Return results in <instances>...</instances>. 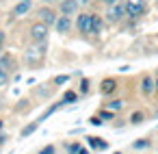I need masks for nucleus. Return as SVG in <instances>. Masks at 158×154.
<instances>
[{"label": "nucleus", "mask_w": 158, "mask_h": 154, "mask_svg": "<svg viewBox=\"0 0 158 154\" xmlns=\"http://www.w3.org/2000/svg\"><path fill=\"white\" fill-rule=\"evenodd\" d=\"M117 91H119V78H115V76H106V78L100 80V96H102L104 100L115 98Z\"/></svg>", "instance_id": "f257e3e1"}, {"label": "nucleus", "mask_w": 158, "mask_h": 154, "mask_svg": "<svg viewBox=\"0 0 158 154\" xmlns=\"http://www.w3.org/2000/svg\"><path fill=\"white\" fill-rule=\"evenodd\" d=\"M48 33H50V28L44 22H39V20L35 24H31V28H28V35H31L33 44H46L48 41Z\"/></svg>", "instance_id": "f03ea898"}, {"label": "nucleus", "mask_w": 158, "mask_h": 154, "mask_svg": "<svg viewBox=\"0 0 158 154\" xmlns=\"http://www.w3.org/2000/svg\"><path fill=\"white\" fill-rule=\"evenodd\" d=\"M123 11H126V18H141L145 13V0H126L123 2Z\"/></svg>", "instance_id": "7ed1b4c3"}, {"label": "nucleus", "mask_w": 158, "mask_h": 154, "mask_svg": "<svg viewBox=\"0 0 158 154\" xmlns=\"http://www.w3.org/2000/svg\"><path fill=\"white\" fill-rule=\"evenodd\" d=\"M139 93L143 98H152L154 96V74L145 72L139 76Z\"/></svg>", "instance_id": "20e7f679"}, {"label": "nucleus", "mask_w": 158, "mask_h": 154, "mask_svg": "<svg viewBox=\"0 0 158 154\" xmlns=\"http://www.w3.org/2000/svg\"><path fill=\"white\" fill-rule=\"evenodd\" d=\"M37 18H39V22H44V24L50 28V26H54V22H56L59 13H56L50 5H44V7H39V9H37Z\"/></svg>", "instance_id": "39448f33"}, {"label": "nucleus", "mask_w": 158, "mask_h": 154, "mask_svg": "<svg viewBox=\"0 0 158 154\" xmlns=\"http://www.w3.org/2000/svg\"><path fill=\"white\" fill-rule=\"evenodd\" d=\"M108 11H106V22L108 24H117V22H121L123 18H126V11H123V2H117V5H113V7H106Z\"/></svg>", "instance_id": "423d86ee"}, {"label": "nucleus", "mask_w": 158, "mask_h": 154, "mask_svg": "<svg viewBox=\"0 0 158 154\" xmlns=\"http://www.w3.org/2000/svg\"><path fill=\"white\" fill-rule=\"evenodd\" d=\"M59 11H61V15H67V18L78 15L80 13V2H78V0H61V2H59Z\"/></svg>", "instance_id": "0eeeda50"}, {"label": "nucleus", "mask_w": 158, "mask_h": 154, "mask_svg": "<svg viewBox=\"0 0 158 154\" xmlns=\"http://www.w3.org/2000/svg\"><path fill=\"white\" fill-rule=\"evenodd\" d=\"M85 145H87L91 152H104V150H108V141H104V139L98 137V135H87Z\"/></svg>", "instance_id": "6e6552de"}, {"label": "nucleus", "mask_w": 158, "mask_h": 154, "mask_svg": "<svg viewBox=\"0 0 158 154\" xmlns=\"http://www.w3.org/2000/svg\"><path fill=\"white\" fill-rule=\"evenodd\" d=\"M76 28H78V33L89 35V28H91V13L80 11V13L76 15Z\"/></svg>", "instance_id": "1a4fd4ad"}, {"label": "nucleus", "mask_w": 158, "mask_h": 154, "mask_svg": "<svg viewBox=\"0 0 158 154\" xmlns=\"http://www.w3.org/2000/svg\"><path fill=\"white\" fill-rule=\"evenodd\" d=\"M69 31H72V18H67V15H59L56 22H54V33H59V35H67Z\"/></svg>", "instance_id": "9d476101"}, {"label": "nucleus", "mask_w": 158, "mask_h": 154, "mask_svg": "<svg viewBox=\"0 0 158 154\" xmlns=\"http://www.w3.org/2000/svg\"><path fill=\"white\" fill-rule=\"evenodd\" d=\"M39 126H41L39 119H31L28 124H24V126L20 128V139H28V137H33V135L39 130Z\"/></svg>", "instance_id": "9b49d317"}, {"label": "nucleus", "mask_w": 158, "mask_h": 154, "mask_svg": "<svg viewBox=\"0 0 158 154\" xmlns=\"http://www.w3.org/2000/svg\"><path fill=\"white\" fill-rule=\"evenodd\" d=\"M0 67L7 70L9 74H13V72L18 70V61H15V57L9 54V52H2V57H0Z\"/></svg>", "instance_id": "f8f14e48"}, {"label": "nucleus", "mask_w": 158, "mask_h": 154, "mask_svg": "<svg viewBox=\"0 0 158 154\" xmlns=\"http://www.w3.org/2000/svg\"><path fill=\"white\" fill-rule=\"evenodd\" d=\"M130 148H132L134 152H145V150L154 148V139H152V137H141V139H134V141L130 143Z\"/></svg>", "instance_id": "ddd939ff"}, {"label": "nucleus", "mask_w": 158, "mask_h": 154, "mask_svg": "<svg viewBox=\"0 0 158 154\" xmlns=\"http://www.w3.org/2000/svg\"><path fill=\"white\" fill-rule=\"evenodd\" d=\"M104 109H108V111H113L117 115L119 111L126 109V100L123 98H108V100H104Z\"/></svg>", "instance_id": "4468645a"}, {"label": "nucleus", "mask_w": 158, "mask_h": 154, "mask_svg": "<svg viewBox=\"0 0 158 154\" xmlns=\"http://www.w3.org/2000/svg\"><path fill=\"white\" fill-rule=\"evenodd\" d=\"M104 31V18L100 13H91V28H89V35H100Z\"/></svg>", "instance_id": "2eb2a0df"}, {"label": "nucleus", "mask_w": 158, "mask_h": 154, "mask_svg": "<svg viewBox=\"0 0 158 154\" xmlns=\"http://www.w3.org/2000/svg\"><path fill=\"white\" fill-rule=\"evenodd\" d=\"M61 102H63L65 106H69V104H76V102H80V96H78V91H76L74 87H69V89H65V91H63V96H61Z\"/></svg>", "instance_id": "dca6fc26"}, {"label": "nucleus", "mask_w": 158, "mask_h": 154, "mask_svg": "<svg viewBox=\"0 0 158 154\" xmlns=\"http://www.w3.org/2000/svg\"><path fill=\"white\" fill-rule=\"evenodd\" d=\"M128 119H130V124H132V126H141V124H145L147 113H145V111H132Z\"/></svg>", "instance_id": "f3484780"}, {"label": "nucleus", "mask_w": 158, "mask_h": 154, "mask_svg": "<svg viewBox=\"0 0 158 154\" xmlns=\"http://www.w3.org/2000/svg\"><path fill=\"white\" fill-rule=\"evenodd\" d=\"M76 91H78V96H80V98L89 96V91H91V78H80V83H78Z\"/></svg>", "instance_id": "a211bd4d"}, {"label": "nucleus", "mask_w": 158, "mask_h": 154, "mask_svg": "<svg viewBox=\"0 0 158 154\" xmlns=\"http://www.w3.org/2000/svg\"><path fill=\"white\" fill-rule=\"evenodd\" d=\"M31 11V2H18L15 7H13V15L15 18H22V15H26Z\"/></svg>", "instance_id": "6ab92c4d"}, {"label": "nucleus", "mask_w": 158, "mask_h": 154, "mask_svg": "<svg viewBox=\"0 0 158 154\" xmlns=\"http://www.w3.org/2000/svg\"><path fill=\"white\" fill-rule=\"evenodd\" d=\"M82 145H85V143H80V141H67V143H63V148H65L67 154H78Z\"/></svg>", "instance_id": "aec40b11"}, {"label": "nucleus", "mask_w": 158, "mask_h": 154, "mask_svg": "<svg viewBox=\"0 0 158 154\" xmlns=\"http://www.w3.org/2000/svg\"><path fill=\"white\" fill-rule=\"evenodd\" d=\"M95 115H98V117H100L104 124H106V122H110V119H115V113H113V111H108V109H104V106H102V109H100Z\"/></svg>", "instance_id": "412c9836"}, {"label": "nucleus", "mask_w": 158, "mask_h": 154, "mask_svg": "<svg viewBox=\"0 0 158 154\" xmlns=\"http://www.w3.org/2000/svg\"><path fill=\"white\" fill-rule=\"evenodd\" d=\"M37 154H59V145H54V143H46L44 148L37 150Z\"/></svg>", "instance_id": "4be33fe9"}, {"label": "nucleus", "mask_w": 158, "mask_h": 154, "mask_svg": "<svg viewBox=\"0 0 158 154\" xmlns=\"http://www.w3.org/2000/svg\"><path fill=\"white\" fill-rule=\"evenodd\" d=\"M69 80H72L69 74H59V76L52 78V85H54V87H61V85H65V83H69Z\"/></svg>", "instance_id": "5701e85b"}, {"label": "nucleus", "mask_w": 158, "mask_h": 154, "mask_svg": "<svg viewBox=\"0 0 158 154\" xmlns=\"http://www.w3.org/2000/svg\"><path fill=\"white\" fill-rule=\"evenodd\" d=\"M9 83H11V74H9L7 70H2V67H0V89H5Z\"/></svg>", "instance_id": "b1692460"}, {"label": "nucleus", "mask_w": 158, "mask_h": 154, "mask_svg": "<svg viewBox=\"0 0 158 154\" xmlns=\"http://www.w3.org/2000/svg\"><path fill=\"white\" fill-rule=\"evenodd\" d=\"M5 46H7V33H5L2 28H0V52L5 50Z\"/></svg>", "instance_id": "393cba45"}, {"label": "nucleus", "mask_w": 158, "mask_h": 154, "mask_svg": "<svg viewBox=\"0 0 158 154\" xmlns=\"http://www.w3.org/2000/svg\"><path fill=\"white\" fill-rule=\"evenodd\" d=\"M89 124H93V126H104V122H102L98 115H91V117H89Z\"/></svg>", "instance_id": "a878e982"}, {"label": "nucleus", "mask_w": 158, "mask_h": 154, "mask_svg": "<svg viewBox=\"0 0 158 154\" xmlns=\"http://www.w3.org/2000/svg\"><path fill=\"white\" fill-rule=\"evenodd\" d=\"M7 143H9V135L2 130V132H0V148H5Z\"/></svg>", "instance_id": "bb28decb"}, {"label": "nucleus", "mask_w": 158, "mask_h": 154, "mask_svg": "<svg viewBox=\"0 0 158 154\" xmlns=\"http://www.w3.org/2000/svg\"><path fill=\"white\" fill-rule=\"evenodd\" d=\"M100 2H102L104 7H113V5H117V2H121V0H100Z\"/></svg>", "instance_id": "cd10ccee"}, {"label": "nucleus", "mask_w": 158, "mask_h": 154, "mask_svg": "<svg viewBox=\"0 0 158 154\" xmlns=\"http://www.w3.org/2000/svg\"><path fill=\"white\" fill-rule=\"evenodd\" d=\"M78 154H93V152H91V150H89V148H87V145H82V148H80V152H78Z\"/></svg>", "instance_id": "c85d7f7f"}, {"label": "nucleus", "mask_w": 158, "mask_h": 154, "mask_svg": "<svg viewBox=\"0 0 158 154\" xmlns=\"http://www.w3.org/2000/svg\"><path fill=\"white\" fill-rule=\"evenodd\" d=\"M154 96H158V78L154 76Z\"/></svg>", "instance_id": "c756f323"}, {"label": "nucleus", "mask_w": 158, "mask_h": 154, "mask_svg": "<svg viewBox=\"0 0 158 154\" xmlns=\"http://www.w3.org/2000/svg\"><path fill=\"white\" fill-rule=\"evenodd\" d=\"M5 126H7V119H5V117H0V132L5 130Z\"/></svg>", "instance_id": "7c9ffc66"}, {"label": "nucleus", "mask_w": 158, "mask_h": 154, "mask_svg": "<svg viewBox=\"0 0 158 154\" xmlns=\"http://www.w3.org/2000/svg\"><path fill=\"white\" fill-rule=\"evenodd\" d=\"M46 5H54V2H61V0H44Z\"/></svg>", "instance_id": "2f4dec72"}, {"label": "nucleus", "mask_w": 158, "mask_h": 154, "mask_svg": "<svg viewBox=\"0 0 158 154\" xmlns=\"http://www.w3.org/2000/svg\"><path fill=\"white\" fill-rule=\"evenodd\" d=\"M78 2H80V7H82V5H89L91 0H78Z\"/></svg>", "instance_id": "473e14b6"}, {"label": "nucleus", "mask_w": 158, "mask_h": 154, "mask_svg": "<svg viewBox=\"0 0 158 154\" xmlns=\"http://www.w3.org/2000/svg\"><path fill=\"white\" fill-rule=\"evenodd\" d=\"M2 106H5V102H2V100H0V111H2Z\"/></svg>", "instance_id": "72a5a7b5"}, {"label": "nucleus", "mask_w": 158, "mask_h": 154, "mask_svg": "<svg viewBox=\"0 0 158 154\" xmlns=\"http://www.w3.org/2000/svg\"><path fill=\"white\" fill-rule=\"evenodd\" d=\"M154 76H156V78H158V70H156V72H154Z\"/></svg>", "instance_id": "f704fd0d"}, {"label": "nucleus", "mask_w": 158, "mask_h": 154, "mask_svg": "<svg viewBox=\"0 0 158 154\" xmlns=\"http://www.w3.org/2000/svg\"><path fill=\"white\" fill-rule=\"evenodd\" d=\"M20 2H31V0H20Z\"/></svg>", "instance_id": "c9c22d12"}, {"label": "nucleus", "mask_w": 158, "mask_h": 154, "mask_svg": "<svg viewBox=\"0 0 158 154\" xmlns=\"http://www.w3.org/2000/svg\"><path fill=\"white\" fill-rule=\"evenodd\" d=\"M113 154H123V152H113Z\"/></svg>", "instance_id": "e433bc0d"}, {"label": "nucleus", "mask_w": 158, "mask_h": 154, "mask_svg": "<svg viewBox=\"0 0 158 154\" xmlns=\"http://www.w3.org/2000/svg\"><path fill=\"white\" fill-rule=\"evenodd\" d=\"M156 150H158V148H156Z\"/></svg>", "instance_id": "4c0bfd02"}]
</instances>
